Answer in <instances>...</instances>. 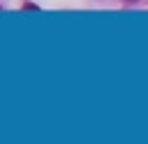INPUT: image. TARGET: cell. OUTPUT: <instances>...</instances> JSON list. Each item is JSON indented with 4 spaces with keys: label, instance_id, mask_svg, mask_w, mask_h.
I'll list each match as a JSON object with an SVG mask.
<instances>
[{
    "label": "cell",
    "instance_id": "cell-1",
    "mask_svg": "<svg viewBox=\"0 0 148 144\" xmlns=\"http://www.w3.org/2000/svg\"><path fill=\"white\" fill-rule=\"evenodd\" d=\"M25 9H30V12H35V9H37V5H32V2H25Z\"/></svg>",
    "mask_w": 148,
    "mask_h": 144
}]
</instances>
